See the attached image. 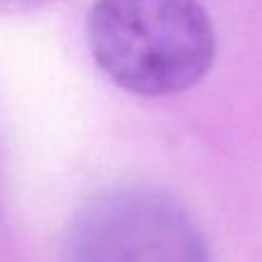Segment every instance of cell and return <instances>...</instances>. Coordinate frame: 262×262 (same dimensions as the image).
<instances>
[{
	"mask_svg": "<svg viewBox=\"0 0 262 262\" xmlns=\"http://www.w3.org/2000/svg\"><path fill=\"white\" fill-rule=\"evenodd\" d=\"M97 67L138 97H168L200 83L216 35L198 0H95L85 23Z\"/></svg>",
	"mask_w": 262,
	"mask_h": 262,
	"instance_id": "1",
	"label": "cell"
},
{
	"mask_svg": "<svg viewBox=\"0 0 262 262\" xmlns=\"http://www.w3.org/2000/svg\"><path fill=\"white\" fill-rule=\"evenodd\" d=\"M53 0H0V16H28Z\"/></svg>",
	"mask_w": 262,
	"mask_h": 262,
	"instance_id": "3",
	"label": "cell"
},
{
	"mask_svg": "<svg viewBox=\"0 0 262 262\" xmlns=\"http://www.w3.org/2000/svg\"><path fill=\"white\" fill-rule=\"evenodd\" d=\"M67 262H209L207 244L189 209L149 186L97 195L76 214Z\"/></svg>",
	"mask_w": 262,
	"mask_h": 262,
	"instance_id": "2",
	"label": "cell"
}]
</instances>
